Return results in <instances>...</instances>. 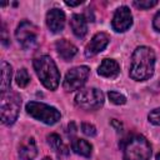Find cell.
<instances>
[{
	"label": "cell",
	"mask_w": 160,
	"mask_h": 160,
	"mask_svg": "<svg viewBox=\"0 0 160 160\" xmlns=\"http://www.w3.org/2000/svg\"><path fill=\"white\" fill-rule=\"evenodd\" d=\"M34 69L41 84L46 89L55 90L59 86L60 72L58 70L55 61L49 55H42V56L36 58L34 60Z\"/></svg>",
	"instance_id": "7a4b0ae2"
},
{
	"label": "cell",
	"mask_w": 160,
	"mask_h": 160,
	"mask_svg": "<svg viewBox=\"0 0 160 160\" xmlns=\"http://www.w3.org/2000/svg\"><path fill=\"white\" fill-rule=\"evenodd\" d=\"M21 106V98L18 92L5 91L1 92L0 98V116L1 121L5 125H12L18 119L19 111Z\"/></svg>",
	"instance_id": "277c9868"
},
{
	"label": "cell",
	"mask_w": 160,
	"mask_h": 160,
	"mask_svg": "<svg viewBox=\"0 0 160 160\" xmlns=\"http://www.w3.org/2000/svg\"><path fill=\"white\" fill-rule=\"evenodd\" d=\"M46 25L49 28V30L54 34H58L60 31H62L64 26H65V14L62 10L60 9H51L48 11L46 14Z\"/></svg>",
	"instance_id": "8fae6325"
},
{
	"label": "cell",
	"mask_w": 160,
	"mask_h": 160,
	"mask_svg": "<svg viewBox=\"0 0 160 160\" xmlns=\"http://www.w3.org/2000/svg\"><path fill=\"white\" fill-rule=\"evenodd\" d=\"M55 48H56V51H58L59 56L62 60H65V61L71 60L76 55V52H78V48L72 42H70L69 40H66V39L58 40L55 42Z\"/></svg>",
	"instance_id": "5bb4252c"
},
{
	"label": "cell",
	"mask_w": 160,
	"mask_h": 160,
	"mask_svg": "<svg viewBox=\"0 0 160 160\" xmlns=\"http://www.w3.org/2000/svg\"><path fill=\"white\" fill-rule=\"evenodd\" d=\"M155 52L149 46H138L131 55L130 78L136 81H145L154 74Z\"/></svg>",
	"instance_id": "6da1fadb"
},
{
	"label": "cell",
	"mask_w": 160,
	"mask_h": 160,
	"mask_svg": "<svg viewBox=\"0 0 160 160\" xmlns=\"http://www.w3.org/2000/svg\"><path fill=\"white\" fill-rule=\"evenodd\" d=\"M25 110L31 118H34L35 120H39L46 125H54L61 118V114L56 108L50 106L44 102L29 101L25 106Z\"/></svg>",
	"instance_id": "5b68a950"
},
{
	"label": "cell",
	"mask_w": 160,
	"mask_h": 160,
	"mask_svg": "<svg viewBox=\"0 0 160 160\" xmlns=\"http://www.w3.org/2000/svg\"><path fill=\"white\" fill-rule=\"evenodd\" d=\"M110 36L106 32H98L92 36L90 42L85 48V56L86 58H92L96 54L101 52L109 44Z\"/></svg>",
	"instance_id": "30bf717a"
},
{
	"label": "cell",
	"mask_w": 160,
	"mask_h": 160,
	"mask_svg": "<svg viewBox=\"0 0 160 160\" xmlns=\"http://www.w3.org/2000/svg\"><path fill=\"white\" fill-rule=\"evenodd\" d=\"M111 125L116 126V129H118V130H120V129H121V124H120V122H118V121H116V119H112V120H111Z\"/></svg>",
	"instance_id": "484cf974"
},
{
	"label": "cell",
	"mask_w": 160,
	"mask_h": 160,
	"mask_svg": "<svg viewBox=\"0 0 160 160\" xmlns=\"http://www.w3.org/2000/svg\"><path fill=\"white\" fill-rule=\"evenodd\" d=\"M158 4L156 0H145V1H134V5L139 9H150Z\"/></svg>",
	"instance_id": "603a6c76"
},
{
	"label": "cell",
	"mask_w": 160,
	"mask_h": 160,
	"mask_svg": "<svg viewBox=\"0 0 160 160\" xmlns=\"http://www.w3.org/2000/svg\"><path fill=\"white\" fill-rule=\"evenodd\" d=\"M152 26L156 31H160V11H158L154 16V20H152Z\"/></svg>",
	"instance_id": "cb8c5ba5"
},
{
	"label": "cell",
	"mask_w": 160,
	"mask_h": 160,
	"mask_svg": "<svg viewBox=\"0 0 160 160\" xmlns=\"http://www.w3.org/2000/svg\"><path fill=\"white\" fill-rule=\"evenodd\" d=\"M108 96H109L110 101L112 104H115V105H124L126 102V98L122 94L118 92V91H109Z\"/></svg>",
	"instance_id": "ffe728a7"
},
{
	"label": "cell",
	"mask_w": 160,
	"mask_h": 160,
	"mask_svg": "<svg viewBox=\"0 0 160 160\" xmlns=\"http://www.w3.org/2000/svg\"><path fill=\"white\" fill-rule=\"evenodd\" d=\"M90 75V69L85 65L81 66H75L72 69H70L66 75L65 79L62 81V88L65 91H75L79 90L88 80Z\"/></svg>",
	"instance_id": "52a82bcc"
},
{
	"label": "cell",
	"mask_w": 160,
	"mask_h": 160,
	"mask_svg": "<svg viewBox=\"0 0 160 160\" xmlns=\"http://www.w3.org/2000/svg\"><path fill=\"white\" fill-rule=\"evenodd\" d=\"M148 119L151 124L154 125H160V108H156L154 110H151L148 115Z\"/></svg>",
	"instance_id": "44dd1931"
},
{
	"label": "cell",
	"mask_w": 160,
	"mask_h": 160,
	"mask_svg": "<svg viewBox=\"0 0 160 160\" xmlns=\"http://www.w3.org/2000/svg\"><path fill=\"white\" fill-rule=\"evenodd\" d=\"M70 28L76 38H84L88 32L86 18L81 14H74L70 19Z\"/></svg>",
	"instance_id": "9a60e30c"
},
{
	"label": "cell",
	"mask_w": 160,
	"mask_h": 160,
	"mask_svg": "<svg viewBox=\"0 0 160 160\" xmlns=\"http://www.w3.org/2000/svg\"><path fill=\"white\" fill-rule=\"evenodd\" d=\"M11 75H12V70L10 64H8L6 61L1 62V92H5L10 89L11 85Z\"/></svg>",
	"instance_id": "ac0fdd59"
},
{
	"label": "cell",
	"mask_w": 160,
	"mask_h": 160,
	"mask_svg": "<svg viewBox=\"0 0 160 160\" xmlns=\"http://www.w3.org/2000/svg\"><path fill=\"white\" fill-rule=\"evenodd\" d=\"M155 160H160V152H159V154H156V158H155Z\"/></svg>",
	"instance_id": "4316f807"
},
{
	"label": "cell",
	"mask_w": 160,
	"mask_h": 160,
	"mask_svg": "<svg viewBox=\"0 0 160 160\" xmlns=\"http://www.w3.org/2000/svg\"><path fill=\"white\" fill-rule=\"evenodd\" d=\"M38 155V148L35 139L29 136L25 138L19 146V159L20 160H34Z\"/></svg>",
	"instance_id": "7c38bea8"
},
{
	"label": "cell",
	"mask_w": 160,
	"mask_h": 160,
	"mask_svg": "<svg viewBox=\"0 0 160 160\" xmlns=\"http://www.w3.org/2000/svg\"><path fill=\"white\" fill-rule=\"evenodd\" d=\"M71 149L75 154L85 156V158H90L91 156V151H92V146L89 141L84 140V139H74L71 141Z\"/></svg>",
	"instance_id": "e0dca14e"
},
{
	"label": "cell",
	"mask_w": 160,
	"mask_h": 160,
	"mask_svg": "<svg viewBox=\"0 0 160 160\" xmlns=\"http://www.w3.org/2000/svg\"><path fill=\"white\" fill-rule=\"evenodd\" d=\"M151 156V146L145 136L135 134L122 144L124 160H149Z\"/></svg>",
	"instance_id": "3957f363"
},
{
	"label": "cell",
	"mask_w": 160,
	"mask_h": 160,
	"mask_svg": "<svg viewBox=\"0 0 160 160\" xmlns=\"http://www.w3.org/2000/svg\"><path fill=\"white\" fill-rule=\"evenodd\" d=\"M48 144L56 152L58 156H66L69 154L68 146L64 144V141L61 140V138L58 134H54L52 132V134L48 135Z\"/></svg>",
	"instance_id": "2e32d148"
},
{
	"label": "cell",
	"mask_w": 160,
	"mask_h": 160,
	"mask_svg": "<svg viewBox=\"0 0 160 160\" xmlns=\"http://www.w3.org/2000/svg\"><path fill=\"white\" fill-rule=\"evenodd\" d=\"M132 25V15L128 6H120L116 9L112 20L111 26L116 32H124Z\"/></svg>",
	"instance_id": "9c48e42d"
},
{
	"label": "cell",
	"mask_w": 160,
	"mask_h": 160,
	"mask_svg": "<svg viewBox=\"0 0 160 160\" xmlns=\"http://www.w3.org/2000/svg\"><path fill=\"white\" fill-rule=\"evenodd\" d=\"M38 28L28 20H22L15 31L16 40L24 49H31L38 41Z\"/></svg>",
	"instance_id": "ba28073f"
},
{
	"label": "cell",
	"mask_w": 160,
	"mask_h": 160,
	"mask_svg": "<svg viewBox=\"0 0 160 160\" xmlns=\"http://www.w3.org/2000/svg\"><path fill=\"white\" fill-rule=\"evenodd\" d=\"M81 131L86 136H95L96 135V128L92 124H89V122H82L81 124Z\"/></svg>",
	"instance_id": "7402d4cb"
},
{
	"label": "cell",
	"mask_w": 160,
	"mask_h": 160,
	"mask_svg": "<svg viewBox=\"0 0 160 160\" xmlns=\"http://www.w3.org/2000/svg\"><path fill=\"white\" fill-rule=\"evenodd\" d=\"M82 1L81 0H79V1H65V4L68 5V6H78V5H80Z\"/></svg>",
	"instance_id": "d4e9b609"
},
{
	"label": "cell",
	"mask_w": 160,
	"mask_h": 160,
	"mask_svg": "<svg viewBox=\"0 0 160 160\" xmlns=\"http://www.w3.org/2000/svg\"><path fill=\"white\" fill-rule=\"evenodd\" d=\"M120 72V66L114 59H104L98 68V74L102 78L115 79Z\"/></svg>",
	"instance_id": "4fadbf2b"
},
{
	"label": "cell",
	"mask_w": 160,
	"mask_h": 160,
	"mask_svg": "<svg viewBox=\"0 0 160 160\" xmlns=\"http://www.w3.org/2000/svg\"><path fill=\"white\" fill-rule=\"evenodd\" d=\"M15 80H16L18 86H20V88H25V86L30 82V75H29L28 70H26L25 68L19 69V70H18V72H16Z\"/></svg>",
	"instance_id": "d6986e66"
},
{
	"label": "cell",
	"mask_w": 160,
	"mask_h": 160,
	"mask_svg": "<svg viewBox=\"0 0 160 160\" xmlns=\"http://www.w3.org/2000/svg\"><path fill=\"white\" fill-rule=\"evenodd\" d=\"M75 104L82 110H96L104 104V94L96 88L81 89L75 95Z\"/></svg>",
	"instance_id": "8992f818"
}]
</instances>
